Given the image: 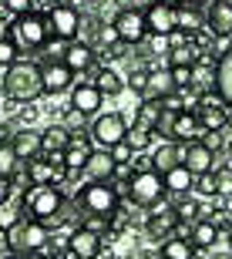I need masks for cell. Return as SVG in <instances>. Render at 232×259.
I'll return each instance as SVG.
<instances>
[{"label":"cell","instance_id":"obj_26","mask_svg":"<svg viewBox=\"0 0 232 259\" xmlns=\"http://www.w3.org/2000/svg\"><path fill=\"white\" fill-rule=\"evenodd\" d=\"M172 91H178L172 81V71L168 67H148V91L145 98H165L172 95Z\"/></svg>","mask_w":232,"mask_h":259},{"label":"cell","instance_id":"obj_33","mask_svg":"<svg viewBox=\"0 0 232 259\" xmlns=\"http://www.w3.org/2000/svg\"><path fill=\"white\" fill-rule=\"evenodd\" d=\"M195 61H202V51L192 44V37L185 40V44H178V48L168 51V67H192Z\"/></svg>","mask_w":232,"mask_h":259},{"label":"cell","instance_id":"obj_36","mask_svg":"<svg viewBox=\"0 0 232 259\" xmlns=\"http://www.w3.org/2000/svg\"><path fill=\"white\" fill-rule=\"evenodd\" d=\"M17 172H20V158L14 152V145L0 142V175L4 179H17Z\"/></svg>","mask_w":232,"mask_h":259},{"label":"cell","instance_id":"obj_7","mask_svg":"<svg viewBox=\"0 0 232 259\" xmlns=\"http://www.w3.org/2000/svg\"><path fill=\"white\" fill-rule=\"evenodd\" d=\"M229 111H232V105L219 95V91H205V95H199L195 118H199L202 132H222L225 121H229Z\"/></svg>","mask_w":232,"mask_h":259},{"label":"cell","instance_id":"obj_37","mask_svg":"<svg viewBox=\"0 0 232 259\" xmlns=\"http://www.w3.org/2000/svg\"><path fill=\"white\" fill-rule=\"evenodd\" d=\"M125 142L131 145V148H135V152H145V148H148V142H152V132H148V128H142V125H135V121H131V125H128V135H125Z\"/></svg>","mask_w":232,"mask_h":259},{"label":"cell","instance_id":"obj_27","mask_svg":"<svg viewBox=\"0 0 232 259\" xmlns=\"http://www.w3.org/2000/svg\"><path fill=\"white\" fill-rule=\"evenodd\" d=\"M162 179H165V192H168V195H182V192H189V189H192V182H195V175L189 172L182 162L175 165V168H168Z\"/></svg>","mask_w":232,"mask_h":259},{"label":"cell","instance_id":"obj_10","mask_svg":"<svg viewBox=\"0 0 232 259\" xmlns=\"http://www.w3.org/2000/svg\"><path fill=\"white\" fill-rule=\"evenodd\" d=\"M44 20H48L51 37H61V40H77V30H81V14H77V7H74V4H64V7H48Z\"/></svg>","mask_w":232,"mask_h":259},{"label":"cell","instance_id":"obj_3","mask_svg":"<svg viewBox=\"0 0 232 259\" xmlns=\"http://www.w3.org/2000/svg\"><path fill=\"white\" fill-rule=\"evenodd\" d=\"M10 37H14V44H17L20 51H44V44L51 40V30H48L44 14L27 10V14L14 17V24H10Z\"/></svg>","mask_w":232,"mask_h":259},{"label":"cell","instance_id":"obj_6","mask_svg":"<svg viewBox=\"0 0 232 259\" xmlns=\"http://www.w3.org/2000/svg\"><path fill=\"white\" fill-rule=\"evenodd\" d=\"M61 205H64V192H61L54 182L51 185H34V189L24 195V212L37 222H48V226L58 219Z\"/></svg>","mask_w":232,"mask_h":259},{"label":"cell","instance_id":"obj_25","mask_svg":"<svg viewBox=\"0 0 232 259\" xmlns=\"http://www.w3.org/2000/svg\"><path fill=\"white\" fill-rule=\"evenodd\" d=\"M71 145V132L64 125H51L40 132V155H61Z\"/></svg>","mask_w":232,"mask_h":259},{"label":"cell","instance_id":"obj_44","mask_svg":"<svg viewBox=\"0 0 232 259\" xmlns=\"http://www.w3.org/2000/svg\"><path fill=\"white\" fill-rule=\"evenodd\" d=\"M215 185H219V195H232V168L215 165Z\"/></svg>","mask_w":232,"mask_h":259},{"label":"cell","instance_id":"obj_24","mask_svg":"<svg viewBox=\"0 0 232 259\" xmlns=\"http://www.w3.org/2000/svg\"><path fill=\"white\" fill-rule=\"evenodd\" d=\"M215 91L232 105V44L219 54V61H215Z\"/></svg>","mask_w":232,"mask_h":259},{"label":"cell","instance_id":"obj_52","mask_svg":"<svg viewBox=\"0 0 232 259\" xmlns=\"http://www.w3.org/2000/svg\"><path fill=\"white\" fill-rule=\"evenodd\" d=\"M212 259H232V252L229 249H219V252H212Z\"/></svg>","mask_w":232,"mask_h":259},{"label":"cell","instance_id":"obj_32","mask_svg":"<svg viewBox=\"0 0 232 259\" xmlns=\"http://www.w3.org/2000/svg\"><path fill=\"white\" fill-rule=\"evenodd\" d=\"M95 84H98V91H101V95H108V98H115V95H121V91H125V81H121V74H118L115 67H98Z\"/></svg>","mask_w":232,"mask_h":259},{"label":"cell","instance_id":"obj_9","mask_svg":"<svg viewBox=\"0 0 232 259\" xmlns=\"http://www.w3.org/2000/svg\"><path fill=\"white\" fill-rule=\"evenodd\" d=\"M118 30V37H121V44H128V48H138V44H145L148 37V24H145V10H135V7H121L118 10V17L111 20Z\"/></svg>","mask_w":232,"mask_h":259},{"label":"cell","instance_id":"obj_49","mask_svg":"<svg viewBox=\"0 0 232 259\" xmlns=\"http://www.w3.org/2000/svg\"><path fill=\"white\" fill-rule=\"evenodd\" d=\"M81 226H84V229H91V232H98V236H101V229H105V226H108V219H105V215H91V219H87V222H81Z\"/></svg>","mask_w":232,"mask_h":259},{"label":"cell","instance_id":"obj_1","mask_svg":"<svg viewBox=\"0 0 232 259\" xmlns=\"http://www.w3.org/2000/svg\"><path fill=\"white\" fill-rule=\"evenodd\" d=\"M4 95L10 101H20V105H30L44 95V84H40V67L30 64V61H14L4 74Z\"/></svg>","mask_w":232,"mask_h":259},{"label":"cell","instance_id":"obj_18","mask_svg":"<svg viewBox=\"0 0 232 259\" xmlns=\"http://www.w3.org/2000/svg\"><path fill=\"white\" fill-rule=\"evenodd\" d=\"M175 20H178V30L195 34V30L205 27V7L195 4V0H182V4L175 7Z\"/></svg>","mask_w":232,"mask_h":259},{"label":"cell","instance_id":"obj_43","mask_svg":"<svg viewBox=\"0 0 232 259\" xmlns=\"http://www.w3.org/2000/svg\"><path fill=\"white\" fill-rule=\"evenodd\" d=\"M84 118H87V115H81L77 108H68V111H64V121H61V125L68 128V132H84Z\"/></svg>","mask_w":232,"mask_h":259},{"label":"cell","instance_id":"obj_38","mask_svg":"<svg viewBox=\"0 0 232 259\" xmlns=\"http://www.w3.org/2000/svg\"><path fill=\"white\" fill-rule=\"evenodd\" d=\"M192 189H195L199 195H205V199H212V195H219V185H215V168H212V172H202V175H195Z\"/></svg>","mask_w":232,"mask_h":259},{"label":"cell","instance_id":"obj_4","mask_svg":"<svg viewBox=\"0 0 232 259\" xmlns=\"http://www.w3.org/2000/svg\"><path fill=\"white\" fill-rule=\"evenodd\" d=\"M118 195L121 192H118L115 182H87L77 192V205L87 215H105V219H111L118 212Z\"/></svg>","mask_w":232,"mask_h":259},{"label":"cell","instance_id":"obj_23","mask_svg":"<svg viewBox=\"0 0 232 259\" xmlns=\"http://www.w3.org/2000/svg\"><path fill=\"white\" fill-rule=\"evenodd\" d=\"M162 98H142L135 108V125L148 128V132L155 135V128H158V121H162Z\"/></svg>","mask_w":232,"mask_h":259},{"label":"cell","instance_id":"obj_47","mask_svg":"<svg viewBox=\"0 0 232 259\" xmlns=\"http://www.w3.org/2000/svg\"><path fill=\"white\" fill-rule=\"evenodd\" d=\"M0 4H4V10H7V14L20 17V14H27V10H30V4H34V0H0Z\"/></svg>","mask_w":232,"mask_h":259},{"label":"cell","instance_id":"obj_19","mask_svg":"<svg viewBox=\"0 0 232 259\" xmlns=\"http://www.w3.org/2000/svg\"><path fill=\"white\" fill-rule=\"evenodd\" d=\"M195 138H202V125H199L195 111H175V118H172V142H195Z\"/></svg>","mask_w":232,"mask_h":259},{"label":"cell","instance_id":"obj_34","mask_svg":"<svg viewBox=\"0 0 232 259\" xmlns=\"http://www.w3.org/2000/svg\"><path fill=\"white\" fill-rule=\"evenodd\" d=\"M175 199V215H178V222H189V226H192L195 219H199V215H202V209H199V202L192 199V195L189 192H182V195H172Z\"/></svg>","mask_w":232,"mask_h":259},{"label":"cell","instance_id":"obj_41","mask_svg":"<svg viewBox=\"0 0 232 259\" xmlns=\"http://www.w3.org/2000/svg\"><path fill=\"white\" fill-rule=\"evenodd\" d=\"M68 44H71V40L51 37L48 44H44V51H48V61H64V54H68Z\"/></svg>","mask_w":232,"mask_h":259},{"label":"cell","instance_id":"obj_51","mask_svg":"<svg viewBox=\"0 0 232 259\" xmlns=\"http://www.w3.org/2000/svg\"><path fill=\"white\" fill-rule=\"evenodd\" d=\"M4 37H10V24L0 17V40H4Z\"/></svg>","mask_w":232,"mask_h":259},{"label":"cell","instance_id":"obj_15","mask_svg":"<svg viewBox=\"0 0 232 259\" xmlns=\"http://www.w3.org/2000/svg\"><path fill=\"white\" fill-rule=\"evenodd\" d=\"M115 165L118 162L111 158L108 148H91V155H87V162H84V179L87 182H111Z\"/></svg>","mask_w":232,"mask_h":259},{"label":"cell","instance_id":"obj_21","mask_svg":"<svg viewBox=\"0 0 232 259\" xmlns=\"http://www.w3.org/2000/svg\"><path fill=\"white\" fill-rule=\"evenodd\" d=\"M189 242H192L195 249H215V242H219V222L215 219H195L192 232H189Z\"/></svg>","mask_w":232,"mask_h":259},{"label":"cell","instance_id":"obj_46","mask_svg":"<svg viewBox=\"0 0 232 259\" xmlns=\"http://www.w3.org/2000/svg\"><path fill=\"white\" fill-rule=\"evenodd\" d=\"M148 51H152V54H168V51H172V44H168V37H158V34H148Z\"/></svg>","mask_w":232,"mask_h":259},{"label":"cell","instance_id":"obj_57","mask_svg":"<svg viewBox=\"0 0 232 259\" xmlns=\"http://www.w3.org/2000/svg\"><path fill=\"white\" fill-rule=\"evenodd\" d=\"M225 152H229V158H232V138H229V145H225Z\"/></svg>","mask_w":232,"mask_h":259},{"label":"cell","instance_id":"obj_42","mask_svg":"<svg viewBox=\"0 0 232 259\" xmlns=\"http://www.w3.org/2000/svg\"><path fill=\"white\" fill-rule=\"evenodd\" d=\"M131 91H138V95L145 98V91H148V67H142V71H131V77L125 81Z\"/></svg>","mask_w":232,"mask_h":259},{"label":"cell","instance_id":"obj_54","mask_svg":"<svg viewBox=\"0 0 232 259\" xmlns=\"http://www.w3.org/2000/svg\"><path fill=\"white\" fill-rule=\"evenodd\" d=\"M152 4H165V7H178L182 0H152Z\"/></svg>","mask_w":232,"mask_h":259},{"label":"cell","instance_id":"obj_13","mask_svg":"<svg viewBox=\"0 0 232 259\" xmlns=\"http://www.w3.org/2000/svg\"><path fill=\"white\" fill-rule=\"evenodd\" d=\"M64 246L71 249V256H74V259H98V256H101V246H105V239H101L98 232L84 229V226H74Z\"/></svg>","mask_w":232,"mask_h":259},{"label":"cell","instance_id":"obj_53","mask_svg":"<svg viewBox=\"0 0 232 259\" xmlns=\"http://www.w3.org/2000/svg\"><path fill=\"white\" fill-rule=\"evenodd\" d=\"M4 259H44V256H37V252H30V256H14V252H10V256H4Z\"/></svg>","mask_w":232,"mask_h":259},{"label":"cell","instance_id":"obj_55","mask_svg":"<svg viewBox=\"0 0 232 259\" xmlns=\"http://www.w3.org/2000/svg\"><path fill=\"white\" fill-rule=\"evenodd\" d=\"M222 242H225V249L232 252V229H225V239H222Z\"/></svg>","mask_w":232,"mask_h":259},{"label":"cell","instance_id":"obj_50","mask_svg":"<svg viewBox=\"0 0 232 259\" xmlns=\"http://www.w3.org/2000/svg\"><path fill=\"white\" fill-rule=\"evenodd\" d=\"M10 192H14V182H10V179H4V175H0V205H7Z\"/></svg>","mask_w":232,"mask_h":259},{"label":"cell","instance_id":"obj_20","mask_svg":"<svg viewBox=\"0 0 232 259\" xmlns=\"http://www.w3.org/2000/svg\"><path fill=\"white\" fill-rule=\"evenodd\" d=\"M10 145H14V152H17L20 162H30V158L40 155V132H34V128H17L14 138H10Z\"/></svg>","mask_w":232,"mask_h":259},{"label":"cell","instance_id":"obj_12","mask_svg":"<svg viewBox=\"0 0 232 259\" xmlns=\"http://www.w3.org/2000/svg\"><path fill=\"white\" fill-rule=\"evenodd\" d=\"M40 84H44V95H64L74 88V71L64 61H44L40 64Z\"/></svg>","mask_w":232,"mask_h":259},{"label":"cell","instance_id":"obj_28","mask_svg":"<svg viewBox=\"0 0 232 259\" xmlns=\"http://www.w3.org/2000/svg\"><path fill=\"white\" fill-rule=\"evenodd\" d=\"M192 91H199V95L215 91V61H195L192 64Z\"/></svg>","mask_w":232,"mask_h":259},{"label":"cell","instance_id":"obj_17","mask_svg":"<svg viewBox=\"0 0 232 259\" xmlns=\"http://www.w3.org/2000/svg\"><path fill=\"white\" fill-rule=\"evenodd\" d=\"M145 24H148V34H158V37H168L178 20H175V7H165V4H152L145 10Z\"/></svg>","mask_w":232,"mask_h":259},{"label":"cell","instance_id":"obj_11","mask_svg":"<svg viewBox=\"0 0 232 259\" xmlns=\"http://www.w3.org/2000/svg\"><path fill=\"white\" fill-rule=\"evenodd\" d=\"M178 162H182L192 175H202V172H212L215 168V152L202 142V138H195V142H178Z\"/></svg>","mask_w":232,"mask_h":259},{"label":"cell","instance_id":"obj_8","mask_svg":"<svg viewBox=\"0 0 232 259\" xmlns=\"http://www.w3.org/2000/svg\"><path fill=\"white\" fill-rule=\"evenodd\" d=\"M128 135V118L121 111H108V115H98L95 125H91V142L98 148H111V145L125 142Z\"/></svg>","mask_w":232,"mask_h":259},{"label":"cell","instance_id":"obj_59","mask_svg":"<svg viewBox=\"0 0 232 259\" xmlns=\"http://www.w3.org/2000/svg\"><path fill=\"white\" fill-rule=\"evenodd\" d=\"M225 4H229V7H232V0H225Z\"/></svg>","mask_w":232,"mask_h":259},{"label":"cell","instance_id":"obj_14","mask_svg":"<svg viewBox=\"0 0 232 259\" xmlns=\"http://www.w3.org/2000/svg\"><path fill=\"white\" fill-rule=\"evenodd\" d=\"M205 30L215 40H229L232 37V7L225 0H212L205 7Z\"/></svg>","mask_w":232,"mask_h":259},{"label":"cell","instance_id":"obj_35","mask_svg":"<svg viewBox=\"0 0 232 259\" xmlns=\"http://www.w3.org/2000/svg\"><path fill=\"white\" fill-rule=\"evenodd\" d=\"M87 155H91V145H81V142L71 138V145L64 148V165H68V172H84Z\"/></svg>","mask_w":232,"mask_h":259},{"label":"cell","instance_id":"obj_48","mask_svg":"<svg viewBox=\"0 0 232 259\" xmlns=\"http://www.w3.org/2000/svg\"><path fill=\"white\" fill-rule=\"evenodd\" d=\"M148 168H155L152 155H145V152H135V158H131V172H148Z\"/></svg>","mask_w":232,"mask_h":259},{"label":"cell","instance_id":"obj_40","mask_svg":"<svg viewBox=\"0 0 232 259\" xmlns=\"http://www.w3.org/2000/svg\"><path fill=\"white\" fill-rule=\"evenodd\" d=\"M17 54H20V48L14 44V37H4V40H0V64H4V67L14 64V61H17Z\"/></svg>","mask_w":232,"mask_h":259},{"label":"cell","instance_id":"obj_2","mask_svg":"<svg viewBox=\"0 0 232 259\" xmlns=\"http://www.w3.org/2000/svg\"><path fill=\"white\" fill-rule=\"evenodd\" d=\"M7 239H10V252L14 256H30V252H40L48 246V222H37V219H27L20 215L14 226L7 229Z\"/></svg>","mask_w":232,"mask_h":259},{"label":"cell","instance_id":"obj_39","mask_svg":"<svg viewBox=\"0 0 232 259\" xmlns=\"http://www.w3.org/2000/svg\"><path fill=\"white\" fill-rule=\"evenodd\" d=\"M108 152H111V158H115L118 165H131V158H135V148H131L128 142H118V145H111Z\"/></svg>","mask_w":232,"mask_h":259},{"label":"cell","instance_id":"obj_22","mask_svg":"<svg viewBox=\"0 0 232 259\" xmlns=\"http://www.w3.org/2000/svg\"><path fill=\"white\" fill-rule=\"evenodd\" d=\"M95 48H87V44H81V40H71L68 44V54H64V64L74 71V74H84L87 67H95Z\"/></svg>","mask_w":232,"mask_h":259},{"label":"cell","instance_id":"obj_58","mask_svg":"<svg viewBox=\"0 0 232 259\" xmlns=\"http://www.w3.org/2000/svg\"><path fill=\"white\" fill-rule=\"evenodd\" d=\"M225 125H229V128H232V111H229V121H225Z\"/></svg>","mask_w":232,"mask_h":259},{"label":"cell","instance_id":"obj_45","mask_svg":"<svg viewBox=\"0 0 232 259\" xmlns=\"http://www.w3.org/2000/svg\"><path fill=\"white\" fill-rule=\"evenodd\" d=\"M175 88H192V67H168Z\"/></svg>","mask_w":232,"mask_h":259},{"label":"cell","instance_id":"obj_29","mask_svg":"<svg viewBox=\"0 0 232 259\" xmlns=\"http://www.w3.org/2000/svg\"><path fill=\"white\" fill-rule=\"evenodd\" d=\"M175 226H178V215H175V209H165V212H155V215H148V232H152L155 239H168L175 232Z\"/></svg>","mask_w":232,"mask_h":259},{"label":"cell","instance_id":"obj_31","mask_svg":"<svg viewBox=\"0 0 232 259\" xmlns=\"http://www.w3.org/2000/svg\"><path fill=\"white\" fill-rule=\"evenodd\" d=\"M152 162H155V172H162V175L168 172V168H175V165H178V142H172V138L162 142L152 152Z\"/></svg>","mask_w":232,"mask_h":259},{"label":"cell","instance_id":"obj_16","mask_svg":"<svg viewBox=\"0 0 232 259\" xmlns=\"http://www.w3.org/2000/svg\"><path fill=\"white\" fill-rule=\"evenodd\" d=\"M101 101H105V95L98 91L95 81H81V84L71 88V108H77L81 115H98Z\"/></svg>","mask_w":232,"mask_h":259},{"label":"cell","instance_id":"obj_30","mask_svg":"<svg viewBox=\"0 0 232 259\" xmlns=\"http://www.w3.org/2000/svg\"><path fill=\"white\" fill-rule=\"evenodd\" d=\"M158 252H162V259H192L195 246L185 239V236H168V239H162Z\"/></svg>","mask_w":232,"mask_h":259},{"label":"cell","instance_id":"obj_5","mask_svg":"<svg viewBox=\"0 0 232 259\" xmlns=\"http://www.w3.org/2000/svg\"><path fill=\"white\" fill-rule=\"evenodd\" d=\"M125 195H128L131 205H138V209H155V205L162 202V195H165L162 172H155V168L135 172L131 179H128V185H125Z\"/></svg>","mask_w":232,"mask_h":259},{"label":"cell","instance_id":"obj_56","mask_svg":"<svg viewBox=\"0 0 232 259\" xmlns=\"http://www.w3.org/2000/svg\"><path fill=\"white\" fill-rule=\"evenodd\" d=\"M51 7H64V4H71V0H48Z\"/></svg>","mask_w":232,"mask_h":259}]
</instances>
